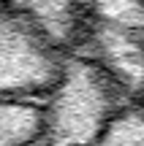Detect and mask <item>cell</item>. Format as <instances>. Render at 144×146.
<instances>
[{
    "instance_id": "6da1fadb",
    "label": "cell",
    "mask_w": 144,
    "mask_h": 146,
    "mask_svg": "<svg viewBox=\"0 0 144 146\" xmlns=\"http://www.w3.org/2000/svg\"><path fill=\"white\" fill-rule=\"evenodd\" d=\"M82 35V19L41 0H0V98L49 100Z\"/></svg>"
},
{
    "instance_id": "7a4b0ae2",
    "label": "cell",
    "mask_w": 144,
    "mask_h": 146,
    "mask_svg": "<svg viewBox=\"0 0 144 146\" xmlns=\"http://www.w3.org/2000/svg\"><path fill=\"white\" fill-rule=\"evenodd\" d=\"M52 98L49 100L0 98V146H38L41 143L49 127Z\"/></svg>"
},
{
    "instance_id": "3957f363",
    "label": "cell",
    "mask_w": 144,
    "mask_h": 146,
    "mask_svg": "<svg viewBox=\"0 0 144 146\" xmlns=\"http://www.w3.org/2000/svg\"><path fill=\"white\" fill-rule=\"evenodd\" d=\"M90 146H144V106L136 100L117 106Z\"/></svg>"
},
{
    "instance_id": "277c9868",
    "label": "cell",
    "mask_w": 144,
    "mask_h": 146,
    "mask_svg": "<svg viewBox=\"0 0 144 146\" xmlns=\"http://www.w3.org/2000/svg\"><path fill=\"white\" fill-rule=\"evenodd\" d=\"M136 3H139V8H141V14H144V0H136Z\"/></svg>"
},
{
    "instance_id": "5b68a950",
    "label": "cell",
    "mask_w": 144,
    "mask_h": 146,
    "mask_svg": "<svg viewBox=\"0 0 144 146\" xmlns=\"http://www.w3.org/2000/svg\"><path fill=\"white\" fill-rule=\"evenodd\" d=\"M38 146H44V143H38Z\"/></svg>"
}]
</instances>
